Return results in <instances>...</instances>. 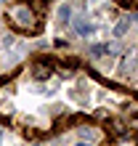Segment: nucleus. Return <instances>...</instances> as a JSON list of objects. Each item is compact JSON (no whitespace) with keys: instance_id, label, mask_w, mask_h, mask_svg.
Returning <instances> with one entry per match:
<instances>
[{"instance_id":"obj_3","label":"nucleus","mask_w":138,"mask_h":146,"mask_svg":"<svg viewBox=\"0 0 138 146\" xmlns=\"http://www.w3.org/2000/svg\"><path fill=\"white\" fill-rule=\"evenodd\" d=\"M106 130L114 133V135H125L127 133V125L125 122H117V119H109V122H106Z\"/></svg>"},{"instance_id":"obj_1","label":"nucleus","mask_w":138,"mask_h":146,"mask_svg":"<svg viewBox=\"0 0 138 146\" xmlns=\"http://www.w3.org/2000/svg\"><path fill=\"white\" fill-rule=\"evenodd\" d=\"M8 19H11V24L16 29H21V32H29V35L40 32V19H37V13L32 11V5H27V3L13 5L11 13H8Z\"/></svg>"},{"instance_id":"obj_5","label":"nucleus","mask_w":138,"mask_h":146,"mask_svg":"<svg viewBox=\"0 0 138 146\" xmlns=\"http://www.w3.org/2000/svg\"><path fill=\"white\" fill-rule=\"evenodd\" d=\"M72 24H74L77 32H82V35H88V32H90V24L85 21V19H80V16H77V19H72Z\"/></svg>"},{"instance_id":"obj_12","label":"nucleus","mask_w":138,"mask_h":146,"mask_svg":"<svg viewBox=\"0 0 138 146\" xmlns=\"http://www.w3.org/2000/svg\"><path fill=\"white\" fill-rule=\"evenodd\" d=\"M0 141H3V133H0Z\"/></svg>"},{"instance_id":"obj_11","label":"nucleus","mask_w":138,"mask_h":146,"mask_svg":"<svg viewBox=\"0 0 138 146\" xmlns=\"http://www.w3.org/2000/svg\"><path fill=\"white\" fill-rule=\"evenodd\" d=\"M77 146H90V143H77Z\"/></svg>"},{"instance_id":"obj_2","label":"nucleus","mask_w":138,"mask_h":146,"mask_svg":"<svg viewBox=\"0 0 138 146\" xmlns=\"http://www.w3.org/2000/svg\"><path fill=\"white\" fill-rule=\"evenodd\" d=\"M32 74L37 77V80H48V77H50V64H48V58H45V61H40V64H34V66H32Z\"/></svg>"},{"instance_id":"obj_6","label":"nucleus","mask_w":138,"mask_h":146,"mask_svg":"<svg viewBox=\"0 0 138 146\" xmlns=\"http://www.w3.org/2000/svg\"><path fill=\"white\" fill-rule=\"evenodd\" d=\"M58 16H61V21H64V24H69V21L74 19V16H72V8H69L66 3H64L61 8H58Z\"/></svg>"},{"instance_id":"obj_14","label":"nucleus","mask_w":138,"mask_h":146,"mask_svg":"<svg viewBox=\"0 0 138 146\" xmlns=\"http://www.w3.org/2000/svg\"><path fill=\"white\" fill-rule=\"evenodd\" d=\"M0 3H5V0H0Z\"/></svg>"},{"instance_id":"obj_13","label":"nucleus","mask_w":138,"mask_h":146,"mask_svg":"<svg viewBox=\"0 0 138 146\" xmlns=\"http://www.w3.org/2000/svg\"><path fill=\"white\" fill-rule=\"evenodd\" d=\"M32 146H40V143H32Z\"/></svg>"},{"instance_id":"obj_4","label":"nucleus","mask_w":138,"mask_h":146,"mask_svg":"<svg viewBox=\"0 0 138 146\" xmlns=\"http://www.w3.org/2000/svg\"><path fill=\"white\" fill-rule=\"evenodd\" d=\"M133 21H135V16H125V19H122V21H119L117 27H114V37H122L125 32H127V27H130Z\"/></svg>"},{"instance_id":"obj_7","label":"nucleus","mask_w":138,"mask_h":146,"mask_svg":"<svg viewBox=\"0 0 138 146\" xmlns=\"http://www.w3.org/2000/svg\"><path fill=\"white\" fill-rule=\"evenodd\" d=\"M29 5H32V11H34V13H40V11H42V8H45V5H48V0H32V3H29Z\"/></svg>"},{"instance_id":"obj_8","label":"nucleus","mask_w":138,"mask_h":146,"mask_svg":"<svg viewBox=\"0 0 138 146\" xmlns=\"http://www.w3.org/2000/svg\"><path fill=\"white\" fill-rule=\"evenodd\" d=\"M106 117H109L106 109H96V111H93V119H106Z\"/></svg>"},{"instance_id":"obj_9","label":"nucleus","mask_w":138,"mask_h":146,"mask_svg":"<svg viewBox=\"0 0 138 146\" xmlns=\"http://www.w3.org/2000/svg\"><path fill=\"white\" fill-rule=\"evenodd\" d=\"M90 53H93V56H101V53H104V48H101V45H93V48H90Z\"/></svg>"},{"instance_id":"obj_10","label":"nucleus","mask_w":138,"mask_h":146,"mask_svg":"<svg viewBox=\"0 0 138 146\" xmlns=\"http://www.w3.org/2000/svg\"><path fill=\"white\" fill-rule=\"evenodd\" d=\"M127 127H135V130H138V119H133V122H127Z\"/></svg>"},{"instance_id":"obj_15","label":"nucleus","mask_w":138,"mask_h":146,"mask_svg":"<svg viewBox=\"0 0 138 146\" xmlns=\"http://www.w3.org/2000/svg\"><path fill=\"white\" fill-rule=\"evenodd\" d=\"M135 141H138V138H135Z\"/></svg>"}]
</instances>
